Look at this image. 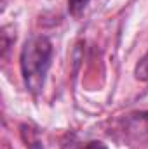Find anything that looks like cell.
I'll list each match as a JSON object with an SVG mask.
<instances>
[{"label":"cell","instance_id":"obj_5","mask_svg":"<svg viewBox=\"0 0 148 149\" xmlns=\"http://www.w3.org/2000/svg\"><path fill=\"white\" fill-rule=\"evenodd\" d=\"M82 149H108V148L103 142H99V141H91V142H87Z\"/></svg>","mask_w":148,"mask_h":149},{"label":"cell","instance_id":"obj_3","mask_svg":"<svg viewBox=\"0 0 148 149\" xmlns=\"http://www.w3.org/2000/svg\"><path fill=\"white\" fill-rule=\"evenodd\" d=\"M136 78L141 80V81H148V52L141 57V61L138 63L136 66Z\"/></svg>","mask_w":148,"mask_h":149},{"label":"cell","instance_id":"obj_1","mask_svg":"<svg viewBox=\"0 0 148 149\" xmlns=\"http://www.w3.org/2000/svg\"><path fill=\"white\" fill-rule=\"evenodd\" d=\"M52 59V43L47 37H32L21 50V73L30 90L42 88Z\"/></svg>","mask_w":148,"mask_h":149},{"label":"cell","instance_id":"obj_4","mask_svg":"<svg viewBox=\"0 0 148 149\" xmlns=\"http://www.w3.org/2000/svg\"><path fill=\"white\" fill-rule=\"evenodd\" d=\"M68 2H70V10H72L73 14H78V12L87 5L89 0H68Z\"/></svg>","mask_w":148,"mask_h":149},{"label":"cell","instance_id":"obj_2","mask_svg":"<svg viewBox=\"0 0 148 149\" xmlns=\"http://www.w3.org/2000/svg\"><path fill=\"white\" fill-rule=\"evenodd\" d=\"M127 127L132 134L140 135V139H148V111L131 114V118H127Z\"/></svg>","mask_w":148,"mask_h":149}]
</instances>
